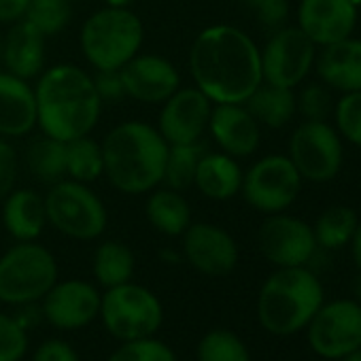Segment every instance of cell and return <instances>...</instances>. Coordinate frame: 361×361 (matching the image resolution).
Segmentation results:
<instances>
[{
  "label": "cell",
  "instance_id": "f546056e",
  "mask_svg": "<svg viewBox=\"0 0 361 361\" xmlns=\"http://www.w3.org/2000/svg\"><path fill=\"white\" fill-rule=\"evenodd\" d=\"M196 361H251V353L236 331L215 327L198 340Z\"/></svg>",
  "mask_w": 361,
  "mask_h": 361
},
{
  "label": "cell",
  "instance_id": "7dc6e473",
  "mask_svg": "<svg viewBox=\"0 0 361 361\" xmlns=\"http://www.w3.org/2000/svg\"><path fill=\"white\" fill-rule=\"evenodd\" d=\"M353 3H355V7H361V0H353Z\"/></svg>",
  "mask_w": 361,
  "mask_h": 361
},
{
  "label": "cell",
  "instance_id": "484cf974",
  "mask_svg": "<svg viewBox=\"0 0 361 361\" xmlns=\"http://www.w3.org/2000/svg\"><path fill=\"white\" fill-rule=\"evenodd\" d=\"M147 219L166 236H183L192 224L188 200L174 190H159L147 202Z\"/></svg>",
  "mask_w": 361,
  "mask_h": 361
},
{
  "label": "cell",
  "instance_id": "2e32d148",
  "mask_svg": "<svg viewBox=\"0 0 361 361\" xmlns=\"http://www.w3.org/2000/svg\"><path fill=\"white\" fill-rule=\"evenodd\" d=\"M211 100L200 90H176L159 115V134L168 145H192L204 134Z\"/></svg>",
  "mask_w": 361,
  "mask_h": 361
},
{
  "label": "cell",
  "instance_id": "d4e9b609",
  "mask_svg": "<svg viewBox=\"0 0 361 361\" xmlns=\"http://www.w3.org/2000/svg\"><path fill=\"white\" fill-rule=\"evenodd\" d=\"M295 96L291 87H279L262 81L259 87L247 98V111L270 128H283L295 115Z\"/></svg>",
  "mask_w": 361,
  "mask_h": 361
},
{
  "label": "cell",
  "instance_id": "4dcf8cb0",
  "mask_svg": "<svg viewBox=\"0 0 361 361\" xmlns=\"http://www.w3.org/2000/svg\"><path fill=\"white\" fill-rule=\"evenodd\" d=\"M28 166L43 183H60L66 174V142L45 136L28 151Z\"/></svg>",
  "mask_w": 361,
  "mask_h": 361
},
{
  "label": "cell",
  "instance_id": "7bdbcfd3",
  "mask_svg": "<svg viewBox=\"0 0 361 361\" xmlns=\"http://www.w3.org/2000/svg\"><path fill=\"white\" fill-rule=\"evenodd\" d=\"M350 243H353V257H355V264H357L359 270H361V221L357 224V230H355Z\"/></svg>",
  "mask_w": 361,
  "mask_h": 361
},
{
  "label": "cell",
  "instance_id": "603a6c76",
  "mask_svg": "<svg viewBox=\"0 0 361 361\" xmlns=\"http://www.w3.org/2000/svg\"><path fill=\"white\" fill-rule=\"evenodd\" d=\"M3 219H5L9 234L16 240L30 243L41 236L45 224H47L45 200L30 190L13 192L9 196V200L5 202Z\"/></svg>",
  "mask_w": 361,
  "mask_h": 361
},
{
  "label": "cell",
  "instance_id": "f1b7e54d",
  "mask_svg": "<svg viewBox=\"0 0 361 361\" xmlns=\"http://www.w3.org/2000/svg\"><path fill=\"white\" fill-rule=\"evenodd\" d=\"M357 215L348 207H329L314 224V240L321 249H340L357 230Z\"/></svg>",
  "mask_w": 361,
  "mask_h": 361
},
{
  "label": "cell",
  "instance_id": "30bf717a",
  "mask_svg": "<svg viewBox=\"0 0 361 361\" xmlns=\"http://www.w3.org/2000/svg\"><path fill=\"white\" fill-rule=\"evenodd\" d=\"M240 190L253 209L274 215L295 202L302 190V176L289 157L268 155L243 176Z\"/></svg>",
  "mask_w": 361,
  "mask_h": 361
},
{
  "label": "cell",
  "instance_id": "9c48e42d",
  "mask_svg": "<svg viewBox=\"0 0 361 361\" xmlns=\"http://www.w3.org/2000/svg\"><path fill=\"white\" fill-rule=\"evenodd\" d=\"M308 344L323 359H342L361 348V304L336 300L321 304L308 321Z\"/></svg>",
  "mask_w": 361,
  "mask_h": 361
},
{
  "label": "cell",
  "instance_id": "d6a6232c",
  "mask_svg": "<svg viewBox=\"0 0 361 361\" xmlns=\"http://www.w3.org/2000/svg\"><path fill=\"white\" fill-rule=\"evenodd\" d=\"M71 0H30L26 22L32 24L43 37L58 35L71 22Z\"/></svg>",
  "mask_w": 361,
  "mask_h": 361
},
{
  "label": "cell",
  "instance_id": "e575fe53",
  "mask_svg": "<svg viewBox=\"0 0 361 361\" xmlns=\"http://www.w3.org/2000/svg\"><path fill=\"white\" fill-rule=\"evenodd\" d=\"M30 338L24 323L0 312V361H22L28 353Z\"/></svg>",
  "mask_w": 361,
  "mask_h": 361
},
{
  "label": "cell",
  "instance_id": "8992f818",
  "mask_svg": "<svg viewBox=\"0 0 361 361\" xmlns=\"http://www.w3.org/2000/svg\"><path fill=\"white\" fill-rule=\"evenodd\" d=\"M58 283L56 257L37 243H20L0 257V302L32 306Z\"/></svg>",
  "mask_w": 361,
  "mask_h": 361
},
{
  "label": "cell",
  "instance_id": "d6986e66",
  "mask_svg": "<svg viewBox=\"0 0 361 361\" xmlns=\"http://www.w3.org/2000/svg\"><path fill=\"white\" fill-rule=\"evenodd\" d=\"M209 128L217 145L234 157H247L259 147V126L247 106L217 104L211 111Z\"/></svg>",
  "mask_w": 361,
  "mask_h": 361
},
{
  "label": "cell",
  "instance_id": "74e56055",
  "mask_svg": "<svg viewBox=\"0 0 361 361\" xmlns=\"http://www.w3.org/2000/svg\"><path fill=\"white\" fill-rule=\"evenodd\" d=\"M32 361H81V357L71 342L62 338H49L37 346Z\"/></svg>",
  "mask_w": 361,
  "mask_h": 361
},
{
  "label": "cell",
  "instance_id": "1f68e13d",
  "mask_svg": "<svg viewBox=\"0 0 361 361\" xmlns=\"http://www.w3.org/2000/svg\"><path fill=\"white\" fill-rule=\"evenodd\" d=\"M104 170L102 147L87 136H79L66 142V172L79 180V183H90L98 178Z\"/></svg>",
  "mask_w": 361,
  "mask_h": 361
},
{
  "label": "cell",
  "instance_id": "ab89813d",
  "mask_svg": "<svg viewBox=\"0 0 361 361\" xmlns=\"http://www.w3.org/2000/svg\"><path fill=\"white\" fill-rule=\"evenodd\" d=\"M247 3L255 9L257 18L262 20L264 26L268 28H276L285 22L287 13H289V5L287 0H247Z\"/></svg>",
  "mask_w": 361,
  "mask_h": 361
},
{
  "label": "cell",
  "instance_id": "6da1fadb",
  "mask_svg": "<svg viewBox=\"0 0 361 361\" xmlns=\"http://www.w3.org/2000/svg\"><path fill=\"white\" fill-rule=\"evenodd\" d=\"M198 90L217 104H243L259 87L262 51L234 26H213L198 35L190 54Z\"/></svg>",
  "mask_w": 361,
  "mask_h": 361
},
{
  "label": "cell",
  "instance_id": "7402d4cb",
  "mask_svg": "<svg viewBox=\"0 0 361 361\" xmlns=\"http://www.w3.org/2000/svg\"><path fill=\"white\" fill-rule=\"evenodd\" d=\"M3 62L20 79L37 77L45 64V37L28 22L16 24L3 45Z\"/></svg>",
  "mask_w": 361,
  "mask_h": 361
},
{
  "label": "cell",
  "instance_id": "60d3db41",
  "mask_svg": "<svg viewBox=\"0 0 361 361\" xmlns=\"http://www.w3.org/2000/svg\"><path fill=\"white\" fill-rule=\"evenodd\" d=\"M94 85H96V92H98L100 100L115 102V100H121L126 96L119 71H98V75L94 79Z\"/></svg>",
  "mask_w": 361,
  "mask_h": 361
},
{
  "label": "cell",
  "instance_id": "7a4b0ae2",
  "mask_svg": "<svg viewBox=\"0 0 361 361\" xmlns=\"http://www.w3.org/2000/svg\"><path fill=\"white\" fill-rule=\"evenodd\" d=\"M35 96L37 121L43 132L64 142L87 136L100 117L102 100L94 79L71 64L49 68L41 77Z\"/></svg>",
  "mask_w": 361,
  "mask_h": 361
},
{
  "label": "cell",
  "instance_id": "f35d334b",
  "mask_svg": "<svg viewBox=\"0 0 361 361\" xmlns=\"http://www.w3.org/2000/svg\"><path fill=\"white\" fill-rule=\"evenodd\" d=\"M16 178H18V155L16 149L0 140V200L7 198L16 185Z\"/></svg>",
  "mask_w": 361,
  "mask_h": 361
},
{
  "label": "cell",
  "instance_id": "4fadbf2b",
  "mask_svg": "<svg viewBox=\"0 0 361 361\" xmlns=\"http://www.w3.org/2000/svg\"><path fill=\"white\" fill-rule=\"evenodd\" d=\"M257 245L262 255L279 268L306 266L317 253L312 228L302 219L276 213L262 224Z\"/></svg>",
  "mask_w": 361,
  "mask_h": 361
},
{
  "label": "cell",
  "instance_id": "8d00e7d4",
  "mask_svg": "<svg viewBox=\"0 0 361 361\" xmlns=\"http://www.w3.org/2000/svg\"><path fill=\"white\" fill-rule=\"evenodd\" d=\"M300 111L310 121H327L331 113V94L325 85H308L300 94Z\"/></svg>",
  "mask_w": 361,
  "mask_h": 361
},
{
  "label": "cell",
  "instance_id": "5bb4252c",
  "mask_svg": "<svg viewBox=\"0 0 361 361\" xmlns=\"http://www.w3.org/2000/svg\"><path fill=\"white\" fill-rule=\"evenodd\" d=\"M100 300L102 293L96 285L71 279V281H58L41 300L43 317L45 321L62 331H73L87 327L98 319L100 312Z\"/></svg>",
  "mask_w": 361,
  "mask_h": 361
},
{
  "label": "cell",
  "instance_id": "836d02e7",
  "mask_svg": "<svg viewBox=\"0 0 361 361\" xmlns=\"http://www.w3.org/2000/svg\"><path fill=\"white\" fill-rule=\"evenodd\" d=\"M106 361H176V355L164 340L149 336L119 342V346L106 357Z\"/></svg>",
  "mask_w": 361,
  "mask_h": 361
},
{
  "label": "cell",
  "instance_id": "ffe728a7",
  "mask_svg": "<svg viewBox=\"0 0 361 361\" xmlns=\"http://www.w3.org/2000/svg\"><path fill=\"white\" fill-rule=\"evenodd\" d=\"M317 71L327 87L338 92H359L361 90V41L344 39L325 45L317 58Z\"/></svg>",
  "mask_w": 361,
  "mask_h": 361
},
{
  "label": "cell",
  "instance_id": "9a60e30c",
  "mask_svg": "<svg viewBox=\"0 0 361 361\" xmlns=\"http://www.w3.org/2000/svg\"><path fill=\"white\" fill-rule=\"evenodd\" d=\"M183 255L194 270L207 276H226L238 264L236 240L213 224H190L183 232Z\"/></svg>",
  "mask_w": 361,
  "mask_h": 361
},
{
  "label": "cell",
  "instance_id": "cb8c5ba5",
  "mask_svg": "<svg viewBox=\"0 0 361 361\" xmlns=\"http://www.w3.org/2000/svg\"><path fill=\"white\" fill-rule=\"evenodd\" d=\"M194 183L198 190L213 200H228L236 196L243 188V172L234 157L224 153H204Z\"/></svg>",
  "mask_w": 361,
  "mask_h": 361
},
{
  "label": "cell",
  "instance_id": "d590c367",
  "mask_svg": "<svg viewBox=\"0 0 361 361\" xmlns=\"http://www.w3.org/2000/svg\"><path fill=\"white\" fill-rule=\"evenodd\" d=\"M336 126L338 132L350 140L353 145L361 147V90L348 92L336 106Z\"/></svg>",
  "mask_w": 361,
  "mask_h": 361
},
{
  "label": "cell",
  "instance_id": "5b68a950",
  "mask_svg": "<svg viewBox=\"0 0 361 361\" xmlns=\"http://www.w3.org/2000/svg\"><path fill=\"white\" fill-rule=\"evenodd\" d=\"M140 43V20L128 9H102L94 13L81 30V49L98 71H119L138 54Z\"/></svg>",
  "mask_w": 361,
  "mask_h": 361
},
{
  "label": "cell",
  "instance_id": "3957f363",
  "mask_svg": "<svg viewBox=\"0 0 361 361\" xmlns=\"http://www.w3.org/2000/svg\"><path fill=\"white\" fill-rule=\"evenodd\" d=\"M168 142L142 121H126L113 128L102 145L104 172L123 194H145L164 178Z\"/></svg>",
  "mask_w": 361,
  "mask_h": 361
},
{
  "label": "cell",
  "instance_id": "277c9868",
  "mask_svg": "<svg viewBox=\"0 0 361 361\" xmlns=\"http://www.w3.org/2000/svg\"><path fill=\"white\" fill-rule=\"evenodd\" d=\"M323 304L319 279L304 266L279 268L257 295V319L274 336H291L308 325Z\"/></svg>",
  "mask_w": 361,
  "mask_h": 361
},
{
  "label": "cell",
  "instance_id": "52a82bcc",
  "mask_svg": "<svg viewBox=\"0 0 361 361\" xmlns=\"http://www.w3.org/2000/svg\"><path fill=\"white\" fill-rule=\"evenodd\" d=\"M98 319L119 342L155 336L164 321L159 298L132 281L104 289Z\"/></svg>",
  "mask_w": 361,
  "mask_h": 361
},
{
  "label": "cell",
  "instance_id": "ac0fdd59",
  "mask_svg": "<svg viewBox=\"0 0 361 361\" xmlns=\"http://www.w3.org/2000/svg\"><path fill=\"white\" fill-rule=\"evenodd\" d=\"M119 73L126 94L140 102H166L180 83L176 68L157 56H134Z\"/></svg>",
  "mask_w": 361,
  "mask_h": 361
},
{
  "label": "cell",
  "instance_id": "83f0119b",
  "mask_svg": "<svg viewBox=\"0 0 361 361\" xmlns=\"http://www.w3.org/2000/svg\"><path fill=\"white\" fill-rule=\"evenodd\" d=\"M207 153L204 145L192 142V145H170L168 147V157H166V168H164V178L166 185L174 192H183L194 185L196 170Z\"/></svg>",
  "mask_w": 361,
  "mask_h": 361
},
{
  "label": "cell",
  "instance_id": "ee69618b",
  "mask_svg": "<svg viewBox=\"0 0 361 361\" xmlns=\"http://www.w3.org/2000/svg\"><path fill=\"white\" fill-rule=\"evenodd\" d=\"M109 3V7H117V9H126V7H130L134 0H106Z\"/></svg>",
  "mask_w": 361,
  "mask_h": 361
},
{
  "label": "cell",
  "instance_id": "8fae6325",
  "mask_svg": "<svg viewBox=\"0 0 361 361\" xmlns=\"http://www.w3.org/2000/svg\"><path fill=\"white\" fill-rule=\"evenodd\" d=\"M289 159L302 178L325 183L342 166L340 134L327 121H310L298 126L289 142Z\"/></svg>",
  "mask_w": 361,
  "mask_h": 361
},
{
  "label": "cell",
  "instance_id": "7c38bea8",
  "mask_svg": "<svg viewBox=\"0 0 361 361\" xmlns=\"http://www.w3.org/2000/svg\"><path fill=\"white\" fill-rule=\"evenodd\" d=\"M317 58V45L300 28L279 30L262 51V77L279 87H295Z\"/></svg>",
  "mask_w": 361,
  "mask_h": 361
},
{
  "label": "cell",
  "instance_id": "bcb514c9",
  "mask_svg": "<svg viewBox=\"0 0 361 361\" xmlns=\"http://www.w3.org/2000/svg\"><path fill=\"white\" fill-rule=\"evenodd\" d=\"M357 295H359V300H361V279H359V283H357Z\"/></svg>",
  "mask_w": 361,
  "mask_h": 361
},
{
  "label": "cell",
  "instance_id": "b9f144b4",
  "mask_svg": "<svg viewBox=\"0 0 361 361\" xmlns=\"http://www.w3.org/2000/svg\"><path fill=\"white\" fill-rule=\"evenodd\" d=\"M30 0H0V22L3 24H13L22 16H26V9Z\"/></svg>",
  "mask_w": 361,
  "mask_h": 361
},
{
  "label": "cell",
  "instance_id": "f6af8a7d",
  "mask_svg": "<svg viewBox=\"0 0 361 361\" xmlns=\"http://www.w3.org/2000/svg\"><path fill=\"white\" fill-rule=\"evenodd\" d=\"M342 361H361V348H357V350H353L350 355L342 357Z\"/></svg>",
  "mask_w": 361,
  "mask_h": 361
},
{
  "label": "cell",
  "instance_id": "4316f807",
  "mask_svg": "<svg viewBox=\"0 0 361 361\" xmlns=\"http://www.w3.org/2000/svg\"><path fill=\"white\" fill-rule=\"evenodd\" d=\"M134 253L115 240L102 243L94 255V276L102 289L128 283L134 274Z\"/></svg>",
  "mask_w": 361,
  "mask_h": 361
},
{
  "label": "cell",
  "instance_id": "e0dca14e",
  "mask_svg": "<svg viewBox=\"0 0 361 361\" xmlns=\"http://www.w3.org/2000/svg\"><path fill=\"white\" fill-rule=\"evenodd\" d=\"M300 30L314 45H331L353 35L357 22V7L353 0H302Z\"/></svg>",
  "mask_w": 361,
  "mask_h": 361
},
{
  "label": "cell",
  "instance_id": "ba28073f",
  "mask_svg": "<svg viewBox=\"0 0 361 361\" xmlns=\"http://www.w3.org/2000/svg\"><path fill=\"white\" fill-rule=\"evenodd\" d=\"M47 221L64 236L94 240L106 228V209L79 180L56 183L45 198Z\"/></svg>",
  "mask_w": 361,
  "mask_h": 361
},
{
  "label": "cell",
  "instance_id": "44dd1931",
  "mask_svg": "<svg viewBox=\"0 0 361 361\" xmlns=\"http://www.w3.org/2000/svg\"><path fill=\"white\" fill-rule=\"evenodd\" d=\"M37 123V96L26 79L0 75V134L22 136Z\"/></svg>",
  "mask_w": 361,
  "mask_h": 361
}]
</instances>
